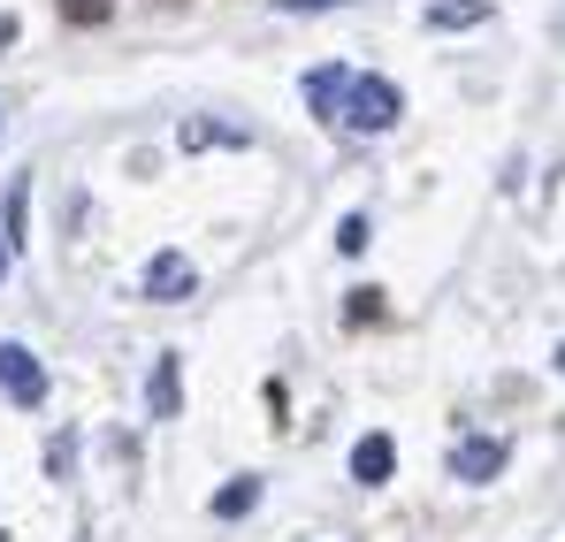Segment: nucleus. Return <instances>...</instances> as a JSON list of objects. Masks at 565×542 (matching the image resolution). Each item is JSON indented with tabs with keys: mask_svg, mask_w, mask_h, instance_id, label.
I'll use <instances>...</instances> for the list:
<instances>
[{
	"mask_svg": "<svg viewBox=\"0 0 565 542\" xmlns=\"http://www.w3.org/2000/svg\"><path fill=\"white\" fill-rule=\"evenodd\" d=\"M504 458H512L504 436H467V444L451 451V474H459V481H497V474H504Z\"/></svg>",
	"mask_w": 565,
	"mask_h": 542,
	"instance_id": "20e7f679",
	"label": "nucleus"
},
{
	"mask_svg": "<svg viewBox=\"0 0 565 542\" xmlns=\"http://www.w3.org/2000/svg\"><path fill=\"white\" fill-rule=\"evenodd\" d=\"M558 366H565V352H558Z\"/></svg>",
	"mask_w": 565,
	"mask_h": 542,
	"instance_id": "2eb2a0df",
	"label": "nucleus"
},
{
	"mask_svg": "<svg viewBox=\"0 0 565 542\" xmlns=\"http://www.w3.org/2000/svg\"><path fill=\"white\" fill-rule=\"evenodd\" d=\"M138 290H146L153 306H184L191 290H199V268H191L184 253H153V261H146V283H138Z\"/></svg>",
	"mask_w": 565,
	"mask_h": 542,
	"instance_id": "7ed1b4c3",
	"label": "nucleus"
},
{
	"mask_svg": "<svg viewBox=\"0 0 565 542\" xmlns=\"http://www.w3.org/2000/svg\"><path fill=\"white\" fill-rule=\"evenodd\" d=\"M282 15H313V8H352V0H276Z\"/></svg>",
	"mask_w": 565,
	"mask_h": 542,
	"instance_id": "ddd939ff",
	"label": "nucleus"
},
{
	"mask_svg": "<svg viewBox=\"0 0 565 542\" xmlns=\"http://www.w3.org/2000/svg\"><path fill=\"white\" fill-rule=\"evenodd\" d=\"M253 504H260V474H237V481L214 489V520H245Z\"/></svg>",
	"mask_w": 565,
	"mask_h": 542,
	"instance_id": "6e6552de",
	"label": "nucleus"
},
{
	"mask_svg": "<svg viewBox=\"0 0 565 542\" xmlns=\"http://www.w3.org/2000/svg\"><path fill=\"white\" fill-rule=\"evenodd\" d=\"M481 15H489V0H436V8H428V31H467Z\"/></svg>",
	"mask_w": 565,
	"mask_h": 542,
	"instance_id": "1a4fd4ad",
	"label": "nucleus"
},
{
	"mask_svg": "<svg viewBox=\"0 0 565 542\" xmlns=\"http://www.w3.org/2000/svg\"><path fill=\"white\" fill-rule=\"evenodd\" d=\"M70 466H77V436H54V444H46V474H54V481H62V474H70Z\"/></svg>",
	"mask_w": 565,
	"mask_h": 542,
	"instance_id": "9b49d317",
	"label": "nucleus"
},
{
	"mask_svg": "<svg viewBox=\"0 0 565 542\" xmlns=\"http://www.w3.org/2000/svg\"><path fill=\"white\" fill-rule=\"evenodd\" d=\"M0 390H8V405H23V413H39L46 405V366H39V352L31 344H0Z\"/></svg>",
	"mask_w": 565,
	"mask_h": 542,
	"instance_id": "f03ea898",
	"label": "nucleus"
},
{
	"mask_svg": "<svg viewBox=\"0 0 565 542\" xmlns=\"http://www.w3.org/2000/svg\"><path fill=\"white\" fill-rule=\"evenodd\" d=\"M177 382H184V360H177V352H161L153 382H146V405H153V421H177Z\"/></svg>",
	"mask_w": 565,
	"mask_h": 542,
	"instance_id": "423d86ee",
	"label": "nucleus"
},
{
	"mask_svg": "<svg viewBox=\"0 0 565 542\" xmlns=\"http://www.w3.org/2000/svg\"><path fill=\"white\" fill-rule=\"evenodd\" d=\"M397 115H405V92L390 77H352L337 107V123H352V130H397Z\"/></svg>",
	"mask_w": 565,
	"mask_h": 542,
	"instance_id": "f257e3e1",
	"label": "nucleus"
},
{
	"mask_svg": "<svg viewBox=\"0 0 565 542\" xmlns=\"http://www.w3.org/2000/svg\"><path fill=\"white\" fill-rule=\"evenodd\" d=\"M390 466H397V444H390L382 428L352 444V481H360V489H382V481H390Z\"/></svg>",
	"mask_w": 565,
	"mask_h": 542,
	"instance_id": "39448f33",
	"label": "nucleus"
},
{
	"mask_svg": "<svg viewBox=\"0 0 565 542\" xmlns=\"http://www.w3.org/2000/svg\"><path fill=\"white\" fill-rule=\"evenodd\" d=\"M62 15H70V23H99V15H107V0H62Z\"/></svg>",
	"mask_w": 565,
	"mask_h": 542,
	"instance_id": "f8f14e48",
	"label": "nucleus"
},
{
	"mask_svg": "<svg viewBox=\"0 0 565 542\" xmlns=\"http://www.w3.org/2000/svg\"><path fill=\"white\" fill-rule=\"evenodd\" d=\"M0 275H8V245H0Z\"/></svg>",
	"mask_w": 565,
	"mask_h": 542,
	"instance_id": "4468645a",
	"label": "nucleus"
},
{
	"mask_svg": "<svg viewBox=\"0 0 565 542\" xmlns=\"http://www.w3.org/2000/svg\"><path fill=\"white\" fill-rule=\"evenodd\" d=\"M367 237H375L367 214H344V222H337V253H367Z\"/></svg>",
	"mask_w": 565,
	"mask_h": 542,
	"instance_id": "9d476101",
	"label": "nucleus"
},
{
	"mask_svg": "<svg viewBox=\"0 0 565 542\" xmlns=\"http://www.w3.org/2000/svg\"><path fill=\"white\" fill-rule=\"evenodd\" d=\"M344 85H352V70H313V77H306V107H313L321 123H337V99H344Z\"/></svg>",
	"mask_w": 565,
	"mask_h": 542,
	"instance_id": "0eeeda50",
	"label": "nucleus"
}]
</instances>
